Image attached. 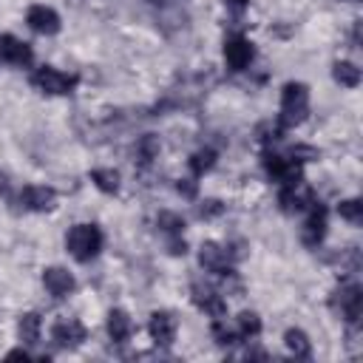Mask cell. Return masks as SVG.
<instances>
[{
	"label": "cell",
	"mask_w": 363,
	"mask_h": 363,
	"mask_svg": "<svg viewBox=\"0 0 363 363\" xmlns=\"http://www.w3.org/2000/svg\"><path fill=\"white\" fill-rule=\"evenodd\" d=\"M309 116V88L303 82H286L281 88V113H278V128H295Z\"/></svg>",
	"instance_id": "6da1fadb"
},
{
	"label": "cell",
	"mask_w": 363,
	"mask_h": 363,
	"mask_svg": "<svg viewBox=\"0 0 363 363\" xmlns=\"http://www.w3.org/2000/svg\"><path fill=\"white\" fill-rule=\"evenodd\" d=\"M65 250L79 261L88 264L99 255L102 250V230L96 224H74L65 235Z\"/></svg>",
	"instance_id": "7a4b0ae2"
},
{
	"label": "cell",
	"mask_w": 363,
	"mask_h": 363,
	"mask_svg": "<svg viewBox=\"0 0 363 363\" xmlns=\"http://www.w3.org/2000/svg\"><path fill=\"white\" fill-rule=\"evenodd\" d=\"M329 309L337 318H343L349 326H357V320L363 315V286L354 284V281H346V284L335 286L332 295H329Z\"/></svg>",
	"instance_id": "3957f363"
},
{
	"label": "cell",
	"mask_w": 363,
	"mask_h": 363,
	"mask_svg": "<svg viewBox=\"0 0 363 363\" xmlns=\"http://www.w3.org/2000/svg\"><path fill=\"white\" fill-rule=\"evenodd\" d=\"M79 77L77 74H65L60 68H51V65H40L34 74H31V85L48 96H65L77 88Z\"/></svg>",
	"instance_id": "277c9868"
},
{
	"label": "cell",
	"mask_w": 363,
	"mask_h": 363,
	"mask_svg": "<svg viewBox=\"0 0 363 363\" xmlns=\"http://www.w3.org/2000/svg\"><path fill=\"white\" fill-rule=\"evenodd\" d=\"M264 170H267V176H269L272 182H278L281 187L303 182V164H301L298 159H292L289 153L281 156V153H275V150H267V153H264Z\"/></svg>",
	"instance_id": "5b68a950"
},
{
	"label": "cell",
	"mask_w": 363,
	"mask_h": 363,
	"mask_svg": "<svg viewBox=\"0 0 363 363\" xmlns=\"http://www.w3.org/2000/svg\"><path fill=\"white\" fill-rule=\"evenodd\" d=\"M315 201H318V199H315V190H312L309 184H303V182L286 184V187H281V193H278V207H281V213H286V216L303 213V210H309Z\"/></svg>",
	"instance_id": "8992f818"
},
{
	"label": "cell",
	"mask_w": 363,
	"mask_h": 363,
	"mask_svg": "<svg viewBox=\"0 0 363 363\" xmlns=\"http://www.w3.org/2000/svg\"><path fill=\"white\" fill-rule=\"evenodd\" d=\"M190 298H193V303H196L204 315H210V318H224V315H227V301H224V295H221L216 286L204 284V281H193Z\"/></svg>",
	"instance_id": "52a82bcc"
},
{
	"label": "cell",
	"mask_w": 363,
	"mask_h": 363,
	"mask_svg": "<svg viewBox=\"0 0 363 363\" xmlns=\"http://www.w3.org/2000/svg\"><path fill=\"white\" fill-rule=\"evenodd\" d=\"M199 264H201L207 272H213V275H221V278L233 275L230 250L221 247V244H216V241H204V244H201V250H199Z\"/></svg>",
	"instance_id": "ba28073f"
},
{
	"label": "cell",
	"mask_w": 363,
	"mask_h": 363,
	"mask_svg": "<svg viewBox=\"0 0 363 363\" xmlns=\"http://www.w3.org/2000/svg\"><path fill=\"white\" fill-rule=\"evenodd\" d=\"M252 57H255V48L244 34H230L224 40V62L230 71H244L252 62Z\"/></svg>",
	"instance_id": "9c48e42d"
},
{
	"label": "cell",
	"mask_w": 363,
	"mask_h": 363,
	"mask_svg": "<svg viewBox=\"0 0 363 363\" xmlns=\"http://www.w3.org/2000/svg\"><path fill=\"white\" fill-rule=\"evenodd\" d=\"M17 201L23 204V210H31V213H48L54 210L57 204V190L54 187H45V184H26L17 196Z\"/></svg>",
	"instance_id": "30bf717a"
},
{
	"label": "cell",
	"mask_w": 363,
	"mask_h": 363,
	"mask_svg": "<svg viewBox=\"0 0 363 363\" xmlns=\"http://www.w3.org/2000/svg\"><path fill=\"white\" fill-rule=\"evenodd\" d=\"M85 337H88V329L77 318H62L51 326V340L60 349H77V346H82Z\"/></svg>",
	"instance_id": "8fae6325"
},
{
	"label": "cell",
	"mask_w": 363,
	"mask_h": 363,
	"mask_svg": "<svg viewBox=\"0 0 363 363\" xmlns=\"http://www.w3.org/2000/svg\"><path fill=\"white\" fill-rule=\"evenodd\" d=\"M326 235V207L320 201H315L309 210H306V221L301 227V238L306 247H318Z\"/></svg>",
	"instance_id": "7c38bea8"
},
{
	"label": "cell",
	"mask_w": 363,
	"mask_h": 363,
	"mask_svg": "<svg viewBox=\"0 0 363 363\" xmlns=\"http://www.w3.org/2000/svg\"><path fill=\"white\" fill-rule=\"evenodd\" d=\"M176 329H179V320L173 312H153L150 315V323H147V332L153 337L156 346H173L176 340Z\"/></svg>",
	"instance_id": "4fadbf2b"
},
{
	"label": "cell",
	"mask_w": 363,
	"mask_h": 363,
	"mask_svg": "<svg viewBox=\"0 0 363 363\" xmlns=\"http://www.w3.org/2000/svg\"><path fill=\"white\" fill-rule=\"evenodd\" d=\"M0 60L9 62V65H20V68H26V65H31L34 51H31L28 43L17 40L14 34H0Z\"/></svg>",
	"instance_id": "5bb4252c"
},
{
	"label": "cell",
	"mask_w": 363,
	"mask_h": 363,
	"mask_svg": "<svg viewBox=\"0 0 363 363\" xmlns=\"http://www.w3.org/2000/svg\"><path fill=\"white\" fill-rule=\"evenodd\" d=\"M26 23H28L31 31L45 34V37L57 34L60 26H62V23H60V14H57L54 9H48V6H31L28 14H26Z\"/></svg>",
	"instance_id": "9a60e30c"
},
{
	"label": "cell",
	"mask_w": 363,
	"mask_h": 363,
	"mask_svg": "<svg viewBox=\"0 0 363 363\" xmlns=\"http://www.w3.org/2000/svg\"><path fill=\"white\" fill-rule=\"evenodd\" d=\"M43 286H45L48 295H54V298H68V295L74 292L77 281H74V275H71L68 269H62V267H45V269H43Z\"/></svg>",
	"instance_id": "2e32d148"
},
{
	"label": "cell",
	"mask_w": 363,
	"mask_h": 363,
	"mask_svg": "<svg viewBox=\"0 0 363 363\" xmlns=\"http://www.w3.org/2000/svg\"><path fill=\"white\" fill-rule=\"evenodd\" d=\"M130 332H133L130 315L125 309H111L108 312V335H111V340L113 343H128Z\"/></svg>",
	"instance_id": "e0dca14e"
},
{
	"label": "cell",
	"mask_w": 363,
	"mask_h": 363,
	"mask_svg": "<svg viewBox=\"0 0 363 363\" xmlns=\"http://www.w3.org/2000/svg\"><path fill=\"white\" fill-rule=\"evenodd\" d=\"M40 329H43V320H40L37 312H26V315H20V320H17V335H20L23 343L34 346V343L40 340Z\"/></svg>",
	"instance_id": "ac0fdd59"
},
{
	"label": "cell",
	"mask_w": 363,
	"mask_h": 363,
	"mask_svg": "<svg viewBox=\"0 0 363 363\" xmlns=\"http://www.w3.org/2000/svg\"><path fill=\"white\" fill-rule=\"evenodd\" d=\"M332 77H335V82L343 85V88H357V85H360V68H357L354 62H346V60H337V62L332 65Z\"/></svg>",
	"instance_id": "d6986e66"
},
{
	"label": "cell",
	"mask_w": 363,
	"mask_h": 363,
	"mask_svg": "<svg viewBox=\"0 0 363 363\" xmlns=\"http://www.w3.org/2000/svg\"><path fill=\"white\" fill-rule=\"evenodd\" d=\"M284 343H286V349H289L295 357H309V354H312V343H309V337H306L303 329H286Z\"/></svg>",
	"instance_id": "ffe728a7"
},
{
	"label": "cell",
	"mask_w": 363,
	"mask_h": 363,
	"mask_svg": "<svg viewBox=\"0 0 363 363\" xmlns=\"http://www.w3.org/2000/svg\"><path fill=\"white\" fill-rule=\"evenodd\" d=\"M210 332H213V337H216V343H218V346H235V343H241V337H238L235 326H230L224 318H213Z\"/></svg>",
	"instance_id": "44dd1931"
},
{
	"label": "cell",
	"mask_w": 363,
	"mask_h": 363,
	"mask_svg": "<svg viewBox=\"0 0 363 363\" xmlns=\"http://www.w3.org/2000/svg\"><path fill=\"white\" fill-rule=\"evenodd\" d=\"M187 164H190L193 176L199 179V176H204L207 170H213V164H216V150H213V147H201V150H196V153L187 159Z\"/></svg>",
	"instance_id": "7402d4cb"
},
{
	"label": "cell",
	"mask_w": 363,
	"mask_h": 363,
	"mask_svg": "<svg viewBox=\"0 0 363 363\" xmlns=\"http://www.w3.org/2000/svg\"><path fill=\"white\" fill-rule=\"evenodd\" d=\"M91 182L102 193H116L119 190V173L113 167H96V170H91Z\"/></svg>",
	"instance_id": "603a6c76"
},
{
	"label": "cell",
	"mask_w": 363,
	"mask_h": 363,
	"mask_svg": "<svg viewBox=\"0 0 363 363\" xmlns=\"http://www.w3.org/2000/svg\"><path fill=\"white\" fill-rule=\"evenodd\" d=\"M235 332H238L241 340H252V337L261 332V318H258L255 312H241V315L235 318Z\"/></svg>",
	"instance_id": "cb8c5ba5"
},
{
	"label": "cell",
	"mask_w": 363,
	"mask_h": 363,
	"mask_svg": "<svg viewBox=\"0 0 363 363\" xmlns=\"http://www.w3.org/2000/svg\"><path fill=\"white\" fill-rule=\"evenodd\" d=\"M337 216L349 224H363V201L360 199H343L337 204Z\"/></svg>",
	"instance_id": "d4e9b609"
},
{
	"label": "cell",
	"mask_w": 363,
	"mask_h": 363,
	"mask_svg": "<svg viewBox=\"0 0 363 363\" xmlns=\"http://www.w3.org/2000/svg\"><path fill=\"white\" fill-rule=\"evenodd\" d=\"M156 224H159V230H164L167 235H182V230H184V218H182L179 213H170V210H162V213L156 216Z\"/></svg>",
	"instance_id": "484cf974"
},
{
	"label": "cell",
	"mask_w": 363,
	"mask_h": 363,
	"mask_svg": "<svg viewBox=\"0 0 363 363\" xmlns=\"http://www.w3.org/2000/svg\"><path fill=\"white\" fill-rule=\"evenodd\" d=\"M136 153H139V162H142V164L153 162V159H156V153H159V139H156L153 133L142 136V139L136 142Z\"/></svg>",
	"instance_id": "4316f807"
},
{
	"label": "cell",
	"mask_w": 363,
	"mask_h": 363,
	"mask_svg": "<svg viewBox=\"0 0 363 363\" xmlns=\"http://www.w3.org/2000/svg\"><path fill=\"white\" fill-rule=\"evenodd\" d=\"M224 213V204L218 201V199H204L199 207H196V216L199 218H216V216H221Z\"/></svg>",
	"instance_id": "83f0119b"
},
{
	"label": "cell",
	"mask_w": 363,
	"mask_h": 363,
	"mask_svg": "<svg viewBox=\"0 0 363 363\" xmlns=\"http://www.w3.org/2000/svg\"><path fill=\"white\" fill-rule=\"evenodd\" d=\"M176 190H179L184 199H193V196H196V182H193V179H179V182H176Z\"/></svg>",
	"instance_id": "f1b7e54d"
},
{
	"label": "cell",
	"mask_w": 363,
	"mask_h": 363,
	"mask_svg": "<svg viewBox=\"0 0 363 363\" xmlns=\"http://www.w3.org/2000/svg\"><path fill=\"white\" fill-rule=\"evenodd\" d=\"M167 250H170V255H184V252H187V244H184V238H182V235H170Z\"/></svg>",
	"instance_id": "f546056e"
},
{
	"label": "cell",
	"mask_w": 363,
	"mask_h": 363,
	"mask_svg": "<svg viewBox=\"0 0 363 363\" xmlns=\"http://www.w3.org/2000/svg\"><path fill=\"white\" fill-rule=\"evenodd\" d=\"M224 6H227L230 11H235V14H241V11L250 6V0H224Z\"/></svg>",
	"instance_id": "4dcf8cb0"
},
{
	"label": "cell",
	"mask_w": 363,
	"mask_h": 363,
	"mask_svg": "<svg viewBox=\"0 0 363 363\" xmlns=\"http://www.w3.org/2000/svg\"><path fill=\"white\" fill-rule=\"evenodd\" d=\"M6 357H9V360H31L34 354H31V352H26V349H11Z\"/></svg>",
	"instance_id": "1f68e13d"
},
{
	"label": "cell",
	"mask_w": 363,
	"mask_h": 363,
	"mask_svg": "<svg viewBox=\"0 0 363 363\" xmlns=\"http://www.w3.org/2000/svg\"><path fill=\"white\" fill-rule=\"evenodd\" d=\"M0 196H3V199H9V179H6L3 173H0Z\"/></svg>",
	"instance_id": "d6a6232c"
},
{
	"label": "cell",
	"mask_w": 363,
	"mask_h": 363,
	"mask_svg": "<svg viewBox=\"0 0 363 363\" xmlns=\"http://www.w3.org/2000/svg\"><path fill=\"white\" fill-rule=\"evenodd\" d=\"M153 3H159V0H153Z\"/></svg>",
	"instance_id": "836d02e7"
}]
</instances>
